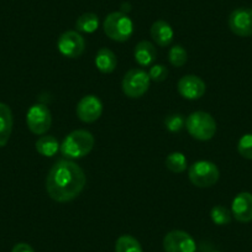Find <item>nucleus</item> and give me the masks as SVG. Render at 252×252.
Wrapping results in <instances>:
<instances>
[{
    "label": "nucleus",
    "mask_w": 252,
    "mask_h": 252,
    "mask_svg": "<svg viewBox=\"0 0 252 252\" xmlns=\"http://www.w3.org/2000/svg\"><path fill=\"white\" fill-rule=\"evenodd\" d=\"M86 183V173L76 162L61 159L48 172L46 190L55 202L68 203L81 194Z\"/></svg>",
    "instance_id": "f257e3e1"
},
{
    "label": "nucleus",
    "mask_w": 252,
    "mask_h": 252,
    "mask_svg": "<svg viewBox=\"0 0 252 252\" xmlns=\"http://www.w3.org/2000/svg\"><path fill=\"white\" fill-rule=\"evenodd\" d=\"M95 140L92 132L87 130H74L62 141L60 151L67 159L83 158L93 150Z\"/></svg>",
    "instance_id": "f03ea898"
},
{
    "label": "nucleus",
    "mask_w": 252,
    "mask_h": 252,
    "mask_svg": "<svg viewBox=\"0 0 252 252\" xmlns=\"http://www.w3.org/2000/svg\"><path fill=\"white\" fill-rule=\"evenodd\" d=\"M186 129L198 141L212 140L217 134V121L205 111H194L186 119Z\"/></svg>",
    "instance_id": "7ed1b4c3"
},
{
    "label": "nucleus",
    "mask_w": 252,
    "mask_h": 252,
    "mask_svg": "<svg viewBox=\"0 0 252 252\" xmlns=\"http://www.w3.org/2000/svg\"><path fill=\"white\" fill-rule=\"evenodd\" d=\"M105 35L116 42H125L134 33V23L126 14L114 11L105 18L103 23Z\"/></svg>",
    "instance_id": "20e7f679"
},
{
    "label": "nucleus",
    "mask_w": 252,
    "mask_h": 252,
    "mask_svg": "<svg viewBox=\"0 0 252 252\" xmlns=\"http://www.w3.org/2000/svg\"><path fill=\"white\" fill-rule=\"evenodd\" d=\"M189 181L198 188H209L215 186L220 178V171L210 161H197L189 167Z\"/></svg>",
    "instance_id": "39448f33"
},
{
    "label": "nucleus",
    "mask_w": 252,
    "mask_h": 252,
    "mask_svg": "<svg viewBox=\"0 0 252 252\" xmlns=\"http://www.w3.org/2000/svg\"><path fill=\"white\" fill-rule=\"evenodd\" d=\"M150 79L149 73L141 68H132L124 76L121 82V88L124 94L131 99L141 98L149 91Z\"/></svg>",
    "instance_id": "423d86ee"
},
{
    "label": "nucleus",
    "mask_w": 252,
    "mask_h": 252,
    "mask_svg": "<svg viewBox=\"0 0 252 252\" xmlns=\"http://www.w3.org/2000/svg\"><path fill=\"white\" fill-rule=\"evenodd\" d=\"M26 124L32 134L45 135L52 125V115L45 104H33L26 114Z\"/></svg>",
    "instance_id": "0eeeda50"
},
{
    "label": "nucleus",
    "mask_w": 252,
    "mask_h": 252,
    "mask_svg": "<svg viewBox=\"0 0 252 252\" xmlns=\"http://www.w3.org/2000/svg\"><path fill=\"white\" fill-rule=\"evenodd\" d=\"M57 48L64 57L78 58L86 50V40L78 31H66L58 38Z\"/></svg>",
    "instance_id": "6e6552de"
},
{
    "label": "nucleus",
    "mask_w": 252,
    "mask_h": 252,
    "mask_svg": "<svg viewBox=\"0 0 252 252\" xmlns=\"http://www.w3.org/2000/svg\"><path fill=\"white\" fill-rule=\"evenodd\" d=\"M163 249L166 252H195L197 245L188 232L172 230L164 236Z\"/></svg>",
    "instance_id": "1a4fd4ad"
},
{
    "label": "nucleus",
    "mask_w": 252,
    "mask_h": 252,
    "mask_svg": "<svg viewBox=\"0 0 252 252\" xmlns=\"http://www.w3.org/2000/svg\"><path fill=\"white\" fill-rule=\"evenodd\" d=\"M229 28L240 37L252 36V9L237 8L230 14Z\"/></svg>",
    "instance_id": "9d476101"
},
{
    "label": "nucleus",
    "mask_w": 252,
    "mask_h": 252,
    "mask_svg": "<svg viewBox=\"0 0 252 252\" xmlns=\"http://www.w3.org/2000/svg\"><path fill=\"white\" fill-rule=\"evenodd\" d=\"M103 114V103L96 95L83 96L77 104V116L81 121L87 124L94 123Z\"/></svg>",
    "instance_id": "9b49d317"
},
{
    "label": "nucleus",
    "mask_w": 252,
    "mask_h": 252,
    "mask_svg": "<svg viewBox=\"0 0 252 252\" xmlns=\"http://www.w3.org/2000/svg\"><path fill=\"white\" fill-rule=\"evenodd\" d=\"M207 84L200 77L194 74H188L179 79L178 92L184 99L188 100H197L205 94Z\"/></svg>",
    "instance_id": "f8f14e48"
},
{
    "label": "nucleus",
    "mask_w": 252,
    "mask_h": 252,
    "mask_svg": "<svg viewBox=\"0 0 252 252\" xmlns=\"http://www.w3.org/2000/svg\"><path fill=\"white\" fill-rule=\"evenodd\" d=\"M231 214L239 222L252 221V194L241 192L232 199Z\"/></svg>",
    "instance_id": "ddd939ff"
},
{
    "label": "nucleus",
    "mask_w": 252,
    "mask_h": 252,
    "mask_svg": "<svg viewBox=\"0 0 252 252\" xmlns=\"http://www.w3.org/2000/svg\"><path fill=\"white\" fill-rule=\"evenodd\" d=\"M150 33H151L152 40L161 47H167V46L171 45L174 37L173 29L164 20L155 21L152 24Z\"/></svg>",
    "instance_id": "4468645a"
},
{
    "label": "nucleus",
    "mask_w": 252,
    "mask_h": 252,
    "mask_svg": "<svg viewBox=\"0 0 252 252\" xmlns=\"http://www.w3.org/2000/svg\"><path fill=\"white\" fill-rule=\"evenodd\" d=\"M134 57L137 64L141 67H150L154 64L157 57V51L154 43L150 41H141L134 50Z\"/></svg>",
    "instance_id": "2eb2a0df"
},
{
    "label": "nucleus",
    "mask_w": 252,
    "mask_h": 252,
    "mask_svg": "<svg viewBox=\"0 0 252 252\" xmlns=\"http://www.w3.org/2000/svg\"><path fill=\"white\" fill-rule=\"evenodd\" d=\"M13 131V113L6 104L0 103V147L8 144Z\"/></svg>",
    "instance_id": "dca6fc26"
},
{
    "label": "nucleus",
    "mask_w": 252,
    "mask_h": 252,
    "mask_svg": "<svg viewBox=\"0 0 252 252\" xmlns=\"http://www.w3.org/2000/svg\"><path fill=\"white\" fill-rule=\"evenodd\" d=\"M95 66L101 73L109 74L115 71L118 66V58L116 55L109 48L103 47L96 52L95 56Z\"/></svg>",
    "instance_id": "f3484780"
},
{
    "label": "nucleus",
    "mask_w": 252,
    "mask_h": 252,
    "mask_svg": "<svg viewBox=\"0 0 252 252\" xmlns=\"http://www.w3.org/2000/svg\"><path fill=\"white\" fill-rule=\"evenodd\" d=\"M61 145L58 140L52 135H45L41 136L36 141V151L45 157H53L60 150Z\"/></svg>",
    "instance_id": "a211bd4d"
},
{
    "label": "nucleus",
    "mask_w": 252,
    "mask_h": 252,
    "mask_svg": "<svg viewBox=\"0 0 252 252\" xmlns=\"http://www.w3.org/2000/svg\"><path fill=\"white\" fill-rule=\"evenodd\" d=\"M99 28V18L93 13H84L77 19L76 29L78 32L93 33Z\"/></svg>",
    "instance_id": "6ab92c4d"
},
{
    "label": "nucleus",
    "mask_w": 252,
    "mask_h": 252,
    "mask_svg": "<svg viewBox=\"0 0 252 252\" xmlns=\"http://www.w3.org/2000/svg\"><path fill=\"white\" fill-rule=\"evenodd\" d=\"M115 252H144L140 242L131 235H121L115 242Z\"/></svg>",
    "instance_id": "aec40b11"
},
{
    "label": "nucleus",
    "mask_w": 252,
    "mask_h": 252,
    "mask_svg": "<svg viewBox=\"0 0 252 252\" xmlns=\"http://www.w3.org/2000/svg\"><path fill=\"white\" fill-rule=\"evenodd\" d=\"M166 167L173 173H182L187 169V158L182 152H172L166 157Z\"/></svg>",
    "instance_id": "412c9836"
},
{
    "label": "nucleus",
    "mask_w": 252,
    "mask_h": 252,
    "mask_svg": "<svg viewBox=\"0 0 252 252\" xmlns=\"http://www.w3.org/2000/svg\"><path fill=\"white\" fill-rule=\"evenodd\" d=\"M210 218H212V221L214 224L219 225V226H224L231 222L232 214L231 210H229L227 208L222 207V205H215L210 210Z\"/></svg>",
    "instance_id": "4be33fe9"
},
{
    "label": "nucleus",
    "mask_w": 252,
    "mask_h": 252,
    "mask_svg": "<svg viewBox=\"0 0 252 252\" xmlns=\"http://www.w3.org/2000/svg\"><path fill=\"white\" fill-rule=\"evenodd\" d=\"M168 60L173 67H183L186 64L187 60H188V55H187V51L183 46L181 45H174L173 47H171L168 52Z\"/></svg>",
    "instance_id": "5701e85b"
},
{
    "label": "nucleus",
    "mask_w": 252,
    "mask_h": 252,
    "mask_svg": "<svg viewBox=\"0 0 252 252\" xmlns=\"http://www.w3.org/2000/svg\"><path fill=\"white\" fill-rule=\"evenodd\" d=\"M164 126L169 132H179L186 126V119L182 114H171L164 119Z\"/></svg>",
    "instance_id": "b1692460"
},
{
    "label": "nucleus",
    "mask_w": 252,
    "mask_h": 252,
    "mask_svg": "<svg viewBox=\"0 0 252 252\" xmlns=\"http://www.w3.org/2000/svg\"><path fill=\"white\" fill-rule=\"evenodd\" d=\"M237 151L244 158L252 159V134H246L237 142Z\"/></svg>",
    "instance_id": "393cba45"
},
{
    "label": "nucleus",
    "mask_w": 252,
    "mask_h": 252,
    "mask_svg": "<svg viewBox=\"0 0 252 252\" xmlns=\"http://www.w3.org/2000/svg\"><path fill=\"white\" fill-rule=\"evenodd\" d=\"M150 79L154 82H163L168 77V69L163 64H152L150 71L147 72Z\"/></svg>",
    "instance_id": "a878e982"
},
{
    "label": "nucleus",
    "mask_w": 252,
    "mask_h": 252,
    "mask_svg": "<svg viewBox=\"0 0 252 252\" xmlns=\"http://www.w3.org/2000/svg\"><path fill=\"white\" fill-rule=\"evenodd\" d=\"M11 252H35V251H33V249L29 244L20 242V244H16L15 246L13 247Z\"/></svg>",
    "instance_id": "bb28decb"
},
{
    "label": "nucleus",
    "mask_w": 252,
    "mask_h": 252,
    "mask_svg": "<svg viewBox=\"0 0 252 252\" xmlns=\"http://www.w3.org/2000/svg\"><path fill=\"white\" fill-rule=\"evenodd\" d=\"M214 252H220V251H214Z\"/></svg>",
    "instance_id": "cd10ccee"
}]
</instances>
